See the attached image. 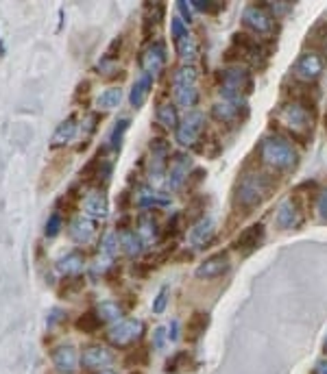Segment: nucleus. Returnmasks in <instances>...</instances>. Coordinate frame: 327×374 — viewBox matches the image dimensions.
Returning a JSON list of instances; mask_svg holds the SVG:
<instances>
[{"label": "nucleus", "mask_w": 327, "mask_h": 374, "mask_svg": "<svg viewBox=\"0 0 327 374\" xmlns=\"http://www.w3.org/2000/svg\"><path fill=\"white\" fill-rule=\"evenodd\" d=\"M137 235H140L144 248L150 246V244L157 239V224H155L153 218L144 215V218H140V220H137Z\"/></svg>", "instance_id": "c85d7f7f"}, {"label": "nucleus", "mask_w": 327, "mask_h": 374, "mask_svg": "<svg viewBox=\"0 0 327 374\" xmlns=\"http://www.w3.org/2000/svg\"><path fill=\"white\" fill-rule=\"evenodd\" d=\"M314 370H317V374H327V359H321Z\"/></svg>", "instance_id": "603ef678"}, {"label": "nucleus", "mask_w": 327, "mask_h": 374, "mask_svg": "<svg viewBox=\"0 0 327 374\" xmlns=\"http://www.w3.org/2000/svg\"><path fill=\"white\" fill-rule=\"evenodd\" d=\"M87 92H90V83L83 81V83H79V87H77V89H74V98H77V100H83Z\"/></svg>", "instance_id": "8fccbe9b"}, {"label": "nucleus", "mask_w": 327, "mask_h": 374, "mask_svg": "<svg viewBox=\"0 0 327 374\" xmlns=\"http://www.w3.org/2000/svg\"><path fill=\"white\" fill-rule=\"evenodd\" d=\"M53 366L59 374H74L79 368V355H77V348L70 346V344H64V346H57L53 355Z\"/></svg>", "instance_id": "dca6fc26"}, {"label": "nucleus", "mask_w": 327, "mask_h": 374, "mask_svg": "<svg viewBox=\"0 0 327 374\" xmlns=\"http://www.w3.org/2000/svg\"><path fill=\"white\" fill-rule=\"evenodd\" d=\"M214 218H210V215H203L201 220L190 229V235H188V239H190V244L194 248H203V246H207V242L212 239V235H214Z\"/></svg>", "instance_id": "412c9836"}, {"label": "nucleus", "mask_w": 327, "mask_h": 374, "mask_svg": "<svg viewBox=\"0 0 327 374\" xmlns=\"http://www.w3.org/2000/svg\"><path fill=\"white\" fill-rule=\"evenodd\" d=\"M306 220V211L301 207L299 198H284L278 207V218H275V224L282 231H293L299 229Z\"/></svg>", "instance_id": "9b49d317"}, {"label": "nucleus", "mask_w": 327, "mask_h": 374, "mask_svg": "<svg viewBox=\"0 0 327 374\" xmlns=\"http://www.w3.org/2000/svg\"><path fill=\"white\" fill-rule=\"evenodd\" d=\"M96 231H98L96 220L94 218H87V215L74 218L72 224H70V235L74 242H79V244H90L96 235Z\"/></svg>", "instance_id": "6ab92c4d"}, {"label": "nucleus", "mask_w": 327, "mask_h": 374, "mask_svg": "<svg viewBox=\"0 0 327 374\" xmlns=\"http://www.w3.org/2000/svg\"><path fill=\"white\" fill-rule=\"evenodd\" d=\"M229 255L227 250H221V253H214L210 255L205 261H201L199 268H196V277L199 279H205V281H212V279H218L223 274H227L229 270Z\"/></svg>", "instance_id": "ddd939ff"}, {"label": "nucleus", "mask_w": 327, "mask_h": 374, "mask_svg": "<svg viewBox=\"0 0 327 374\" xmlns=\"http://www.w3.org/2000/svg\"><path fill=\"white\" fill-rule=\"evenodd\" d=\"M77 131H79V122L74 115H70V118H66L64 122H61L57 128L53 137H50V148H61V146H68L70 141L77 137Z\"/></svg>", "instance_id": "aec40b11"}, {"label": "nucleus", "mask_w": 327, "mask_h": 374, "mask_svg": "<svg viewBox=\"0 0 327 374\" xmlns=\"http://www.w3.org/2000/svg\"><path fill=\"white\" fill-rule=\"evenodd\" d=\"M207 327H210V314H205V312L192 314L190 322H188V327H185L188 342H199L201 338H203V333L207 331Z\"/></svg>", "instance_id": "b1692460"}, {"label": "nucleus", "mask_w": 327, "mask_h": 374, "mask_svg": "<svg viewBox=\"0 0 327 374\" xmlns=\"http://www.w3.org/2000/svg\"><path fill=\"white\" fill-rule=\"evenodd\" d=\"M249 107L245 100H221L212 107V118L225 124V126H234L247 120Z\"/></svg>", "instance_id": "9d476101"}, {"label": "nucleus", "mask_w": 327, "mask_h": 374, "mask_svg": "<svg viewBox=\"0 0 327 374\" xmlns=\"http://www.w3.org/2000/svg\"><path fill=\"white\" fill-rule=\"evenodd\" d=\"M144 322L142 320H135V318H120L114 327L107 331V340L111 346H118V348H129L133 344H137L144 338Z\"/></svg>", "instance_id": "39448f33"}, {"label": "nucleus", "mask_w": 327, "mask_h": 374, "mask_svg": "<svg viewBox=\"0 0 327 374\" xmlns=\"http://www.w3.org/2000/svg\"><path fill=\"white\" fill-rule=\"evenodd\" d=\"M260 161L267 172L291 174L299 165V152L286 135L271 133L260 141Z\"/></svg>", "instance_id": "7ed1b4c3"}, {"label": "nucleus", "mask_w": 327, "mask_h": 374, "mask_svg": "<svg viewBox=\"0 0 327 374\" xmlns=\"http://www.w3.org/2000/svg\"><path fill=\"white\" fill-rule=\"evenodd\" d=\"M96 314L100 316V320H103V322H118L122 318V309L116 303H100Z\"/></svg>", "instance_id": "72a5a7b5"}, {"label": "nucleus", "mask_w": 327, "mask_h": 374, "mask_svg": "<svg viewBox=\"0 0 327 374\" xmlns=\"http://www.w3.org/2000/svg\"><path fill=\"white\" fill-rule=\"evenodd\" d=\"M120 48H122V37H116V40L109 44V48H107V53L103 55V59H107V61L118 59L120 57Z\"/></svg>", "instance_id": "c03bdc74"}, {"label": "nucleus", "mask_w": 327, "mask_h": 374, "mask_svg": "<svg viewBox=\"0 0 327 374\" xmlns=\"http://www.w3.org/2000/svg\"><path fill=\"white\" fill-rule=\"evenodd\" d=\"M140 63H142L144 74H148L150 79H157L164 70V66H166V46H164V42L150 44L142 53Z\"/></svg>", "instance_id": "4468645a"}, {"label": "nucleus", "mask_w": 327, "mask_h": 374, "mask_svg": "<svg viewBox=\"0 0 327 374\" xmlns=\"http://www.w3.org/2000/svg\"><path fill=\"white\" fill-rule=\"evenodd\" d=\"M323 353L327 355V338H325V342H323Z\"/></svg>", "instance_id": "5fc2aeb1"}, {"label": "nucleus", "mask_w": 327, "mask_h": 374, "mask_svg": "<svg viewBox=\"0 0 327 374\" xmlns=\"http://www.w3.org/2000/svg\"><path fill=\"white\" fill-rule=\"evenodd\" d=\"M188 364H190V353H177V355H172L168 361H166V372L168 374H174V372H179L183 370Z\"/></svg>", "instance_id": "e433bc0d"}, {"label": "nucleus", "mask_w": 327, "mask_h": 374, "mask_svg": "<svg viewBox=\"0 0 327 374\" xmlns=\"http://www.w3.org/2000/svg\"><path fill=\"white\" fill-rule=\"evenodd\" d=\"M83 266H85V257L79 250H72L57 261V270L61 274H68V277H77L83 270Z\"/></svg>", "instance_id": "a878e982"}, {"label": "nucleus", "mask_w": 327, "mask_h": 374, "mask_svg": "<svg viewBox=\"0 0 327 374\" xmlns=\"http://www.w3.org/2000/svg\"><path fill=\"white\" fill-rule=\"evenodd\" d=\"M170 35H172L174 44H177V42H181L185 35H190V33H188V27H185V22H183L181 18H172V22H170Z\"/></svg>", "instance_id": "ea45409f"}, {"label": "nucleus", "mask_w": 327, "mask_h": 374, "mask_svg": "<svg viewBox=\"0 0 327 374\" xmlns=\"http://www.w3.org/2000/svg\"><path fill=\"white\" fill-rule=\"evenodd\" d=\"M188 5H190L192 9L203 11V14H210V11L212 14H216V11H221L223 7H227L225 3H207V0H190Z\"/></svg>", "instance_id": "58836bf2"}, {"label": "nucleus", "mask_w": 327, "mask_h": 374, "mask_svg": "<svg viewBox=\"0 0 327 374\" xmlns=\"http://www.w3.org/2000/svg\"><path fill=\"white\" fill-rule=\"evenodd\" d=\"M164 344H166V329H164V327H157V331L153 333V346L157 348V351H161Z\"/></svg>", "instance_id": "de8ad7c7"}, {"label": "nucleus", "mask_w": 327, "mask_h": 374, "mask_svg": "<svg viewBox=\"0 0 327 374\" xmlns=\"http://www.w3.org/2000/svg\"><path fill=\"white\" fill-rule=\"evenodd\" d=\"M177 7H179L181 16H183V22H192V11H190V5H188L185 0H179Z\"/></svg>", "instance_id": "09e8293b"}, {"label": "nucleus", "mask_w": 327, "mask_h": 374, "mask_svg": "<svg viewBox=\"0 0 327 374\" xmlns=\"http://www.w3.org/2000/svg\"><path fill=\"white\" fill-rule=\"evenodd\" d=\"M118 246L122 248V253H127L131 257L140 255L144 250V244H142L140 235H137L135 231H131V229H122V233L118 237Z\"/></svg>", "instance_id": "cd10ccee"}, {"label": "nucleus", "mask_w": 327, "mask_h": 374, "mask_svg": "<svg viewBox=\"0 0 327 374\" xmlns=\"http://www.w3.org/2000/svg\"><path fill=\"white\" fill-rule=\"evenodd\" d=\"M216 76H218V89H221L223 100H245V96L253 92L251 72L240 66H229L221 70Z\"/></svg>", "instance_id": "20e7f679"}, {"label": "nucleus", "mask_w": 327, "mask_h": 374, "mask_svg": "<svg viewBox=\"0 0 327 374\" xmlns=\"http://www.w3.org/2000/svg\"><path fill=\"white\" fill-rule=\"evenodd\" d=\"M262 239H264V222H253L234 239L232 248L243 255H249L260 246Z\"/></svg>", "instance_id": "2eb2a0df"}, {"label": "nucleus", "mask_w": 327, "mask_h": 374, "mask_svg": "<svg viewBox=\"0 0 327 374\" xmlns=\"http://www.w3.org/2000/svg\"><path fill=\"white\" fill-rule=\"evenodd\" d=\"M177 338H179V322H177V320H172V322H170V340L174 342Z\"/></svg>", "instance_id": "3c124183"}, {"label": "nucleus", "mask_w": 327, "mask_h": 374, "mask_svg": "<svg viewBox=\"0 0 327 374\" xmlns=\"http://www.w3.org/2000/svg\"><path fill=\"white\" fill-rule=\"evenodd\" d=\"M150 87H153V79H150L148 74H140V79H137L131 87V92H129V102H131V107L133 109H140L144 102H146V96L150 94Z\"/></svg>", "instance_id": "4be33fe9"}, {"label": "nucleus", "mask_w": 327, "mask_h": 374, "mask_svg": "<svg viewBox=\"0 0 327 374\" xmlns=\"http://www.w3.org/2000/svg\"><path fill=\"white\" fill-rule=\"evenodd\" d=\"M155 118H157V124H161L164 128L177 131L179 113H177V107H174V102H161V105L155 109Z\"/></svg>", "instance_id": "393cba45"}, {"label": "nucleus", "mask_w": 327, "mask_h": 374, "mask_svg": "<svg viewBox=\"0 0 327 374\" xmlns=\"http://www.w3.org/2000/svg\"><path fill=\"white\" fill-rule=\"evenodd\" d=\"M194 165H192V157L188 152H177L170 159V167H168V185L170 189H181L183 183L188 180V176L192 174Z\"/></svg>", "instance_id": "f8f14e48"}, {"label": "nucleus", "mask_w": 327, "mask_h": 374, "mask_svg": "<svg viewBox=\"0 0 327 374\" xmlns=\"http://www.w3.org/2000/svg\"><path fill=\"white\" fill-rule=\"evenodd\" d=\"M243 27L253 31L262 37H271L278 33V22L264 5H247L243 11Z\"/></svg>", "instance_id": "423d86ee"}, {"label": "nucleus", "mask_w": 327, "mask_h": 374, "mask_svg": "<svg viewBox=\"0 0 327 374\" xmlns=\"http://www.w3.org/2000/svg\"><path fill=\"white\" fill-rule=\"evenodd\" d=\"M100 327H103V320H100V316H98L96 312H87V314H83V316L77 320V329H79L81 333H94V331H98Z\"/></svg>", "instance_id": "2f4dec72"}, {"label": "nucleus", "mask_w": 327, "mask_h": 374, "mask_svg": "<svg viewBox=\"0 0 327 374\" xmlns=\"http://www.w3.org/2000/svg\"><path fill=\"white\" fill-rule=\"evenodd\" d=\"M177 55L185 61H192L196 57V42L190 35H185L181 42H177Z\"/></svg>", "instance_id": "c9c22d12"}, {"label": "nucleus", "mask_w": 327, "mask_h": 374, "mask_svg": "<svg viewBox=\"0 0 327 374\" xmlns=\"http://www.w3.org/2000/svg\"><path fill=\"white\" fill-rule=\"evenodd\" d=\"M317 213L327 220V187L321 189V194H319V198H317Z\"/></svg>", "instance_id": "49530a36"}, {"label": "nucleus", "mask_w": 327, "mask_h": 374, "mask_svg": "<svg viewBox=\"0 0 327 374\" xmlns=\"http://www.w3.org/2000/svg\"><path fill=\"white\" fill-rule=\"evenodd\" d=\"M59 231H61V215L59 213H53V215L48 218V222H46V237L59 235Z\"/></svg>", "instance_id": "79ce46f5"}, {"label": "nucleus", "mask_w": 327, "mask_h": 374, "mask_svg": "<svg viewBox=\"0 0 327 374\" xmlns=\"http://www.w3.org/2000/svg\"><path fill=\"white\" fill-rule=\"evenodd\" d=\"M131 374H142V372H131Z\"/></svg>", "instance_id": "13d9d810"}, {"label": "nucleus", "mask_w": 327, "mask_h": 374, "mask_svg": "<svg viewBox=\"0 0 327 374\" xmlns=\"http://www.w3.org/2000/svg\"><path fill=\"white\" fill-rule=\"evenodd\" d=\"M61 290L59 294L64 296V299H68V296H72V294H77V292H81V288H83V277H70V279H66L64 283H61Z\"/></svg>", "instance_id": "4c0bfd02"}, {"label": "nucleus", "mask_w": 327, "mask_h": 374, "mask_svg": "<svg viewBox=\"0 0 327 374\" xmlns=\"http://www.w3.org/2000/svg\"><path fill=\"white\" fill-rule=\"evenodd\" d=\"M137 364H148V351L142 346V348H137V351H133L127 359V366H137Z\"/></svg>", "instance_id": "37998d69"}, {"label": "nucleus", "mask_w": 327, "mask_h": 374, "mask_svg": "<svg viewBox=\"0 0 327 374\" xmlns=\"http://www.w3.org/2000/svg\"><path fill=\"white\" fill-rule=\"evenodd\" d=\"M174 102H177L179 107H194L199 102V89L196 87H190V89H174Z\"/></svg>", "instance_id": "473e14b6"}, {"label": "nucleus", "mask_w": 327, "mask_h": 374, "mask_svg": "<svg viewBox=\"0 0 327 374\" xmlns=\"http://www.w3.org/2000/svg\"><path fill=\"white\" fill-rule=\"evenodd\" d=\"M0 55H5V48H3V44H0Z\"/></svg>", "instance_id": "4d7b16f0"}, {"label": "nucleus", "mask_w": 327, "mask_h": 374, "mask_svg": "<svg viewBox=\"0 0 327 374\" xmlns=\"http://www.w3.org/2000/svg\"><path fill=\"white\" fill-rule=\"evenodd\" d=\"M168 154L170 146L166 139H153L150 141V150H148V167L146 174L150 185H159L164 176H166V165H168Z\"/></svg>", "instance_id": "6e6552de"}, {"label": "nucleus", "mask_w": 327, "mask_h": 374, "mask_svg": "<svg viewBox=\"0 0 327 374\" xmlns=\"http://www.w3.org/2000/svg\"><path fill=\"white\" fill-rule=\"evenodd\" d=\"M131 124V120L129 118H120L116 124H114V131H111V148H114V152H118L120 148H122V135H124V131H127V126Z\"/></svg>", "instance_id": "f704fd0d"}, {"label": "nucleus", "mask_w": 327, "mask_h": 374, "mask_svg": "<svg viewBox=\"0 0 327 374\" xmlns=\"http://www.w3.org/2000/svg\"><path fill=\"white\" fill-rule=\"evenodd\" d=\"M83 211L87 218H94V220H103L109 213V200L103 189H92L83 196Z\"/></svg>", "instance_id": "f3484780"}, {"label": "nucleus", "mask_w": 327, "mask_h": 374, "mask_svg": "<svg viewBox=\"0 0 327 374\" xmlns=\"http://www.w3.org/2000/svg\"><path fill=\"white\" fill-rule=\"evenodd\" d=\"M98 374H116V372L114 370H100Z\"/></svg>", "instance_id": "864d4df0"}, {"label": "nucleus", "mask_w": 327, "mask_h": 374, "mask_svg": "<svg viewBox=\"0 0 327 374\" xmlns=\"http://www.w3.org/2000/svg\"><path fill=\"white\" fill-rule=\"evenodd\" d=\"M323 122H325V131H327V109H325V118H323Z\"/></svg>", "instance_id": "6e6d98bb"}, {"label": "nucleus", "mask_w": 327, "mask_h": 374, "mask_svg": "<svg viewBox=\"0 0 327 374\" xmlns=\"http://www.w3.org/2000/svg\"><path fill=\"white\" fill-rule=\"evenodd\" d=\"M278 120L288 135L295 137L299 144H308L314 122H317V102L314 100H286L278 109Z\"/></svg>", "instance_id": "f03ea898"}, {"label": "nucleus", "mask_w": 327, "mask_h": 374, "mask_svg": "<svg viewBox=\"0 0 327 374\" xmlns=\"http://www.w3.org/2000/svg\"><path fill=\"white\" fill-rule=\"evenodd\" d=\"M120 100H122V89L120 87H109V89H105V92L96 98V105H98V109L107 111V109L118 107Z\"/></svg>", "instance_id": "7c9ffc66"}, {"label": "nucleus", "mask_w": 327, "mask_h": 374, "mask_svg": "<svg viewBox=\"0 0 327 374\" xmlns=\"http://www.w3.org/2000/svg\"><path fill=\"white\" fill-rule=\"evenodd\" d=\"M306 44L314 48V53H321V50H327V22L319 20L314 27L308 31L306 35Z\"/></svg>", "instance_id": "bb28decb"}, {"label": "nucleus", "mask_w": 327, "mask_h": 374, "mask_svg": "<svg viewBox=\"0 0 327 374\" xmlns=\"http://www.w3.org/2000/svg\"><path fill=\"white\" fill-rule=\"evenodd\" d=\"M81 359H83L85 370H105L107 366H111V361H114V357H111V353L107 351V348L98 346V344L87 346L83 351Z\"/></svg>", "instance_id": "a211bd4d"}, {"label": "nucleus", "mask_w": 327, "mask_h": 374, "mask_svg": "<svg viewBox=\"0 0 327 374\" xmlns=\"http://www.w3.org/2000/svg\"><path fill=\"white\" fill-rule=\"evenodd\" d=\"M199 81V70L192 66V63H185V66L177 68L172 74V87L174 89H190L196 87Z\"/></svg>", "instance_id": "5701e85b"}, {"label": "nucleus", "mask_w": 327, "mask_h": 374, "mask_svg": "<svg viewBox=\"0 0 327 374\" xmlns=\"http://www.w3.org/2000/svg\"><path fill=\"white\" fill-rule=\"evenodd\" d=\"M146 7L148 9L144 11V22H142L144 24V37H148V33L153 31L164 18V3H150Z\"/></svg>", "instance_id": "c756f323"}, {"label": "nucleus", "mask_w": 327, "mask_h": 374, "mask_svg": "<svg viewBox=\"0 0 327 374\" xmlns=\"http://www.w3.org/2000/svg\"><path fill=\"white\" fill-rule=\"evenodd\" d=\"M203 126H205V113L194 109L190 113H185L183 120H179L174 135H177V141L181 146H194L199 137L203 135Z\"/></svg>", "instance_id": "1a4fd4ad"}, {"label": "nucleus", "mask_w": 327, "mask_h": 374, "mask_svg": "<svg viewBox=\"0 0 327 374\" xmlns=\"http://www.w3.org/2000/svg\"><path fill=\"white\" fill-rule=\"evenodd\" d=\"M275 191V176L267 170H247L234 187V211L247 215L271 198Z\"/></svg>", "instance_id": "f257e3e1"}, {"label": "nucleus", "mask_w": 327, "mask_h": 374, "mask_svg": "<svg viewBox=\"0 0 327 374\" xmlns=\"http://www.w3.org/2000/svg\"><path fill=\"white\" fill-rule=\"evenodd\" d=\"M181 213H174L170 220H168V224H166V229H164V235H172V233H177V229H179V224H181Z\"/></svg>", "instance_id": "a18cd8bd"}, {"label": "nucleus", "mask_w": 327, "mask_h": 374, "mask_svg": "<svg viewBox=\"0 0 327 374\" xmlns=\"http://www.w3.org/2000/svg\"><path fill=\"white\" fill-rule=\"evenodd\" d=\"M166 305H168V285H164L153 301V314H164Z\"/></svg>", "instance_id": "a19ab883"}, {"label": "nucleus", "mask_w": 327, "mask_h": 374, "mask_svg": "<svg viewBox=\"0 0 327 374\" xmlns=\"http://www.w3.org/2000/svg\"><path fill=\"white\" fill-rule=\"evenodd\" d=\"M323 72H325V55L314 53V50H306L304 55H299V59L293 66L295 79L301 83H310V85L317 83Z\"/></svg>", "instance_id": "0eeeda50"}]
</instances>
